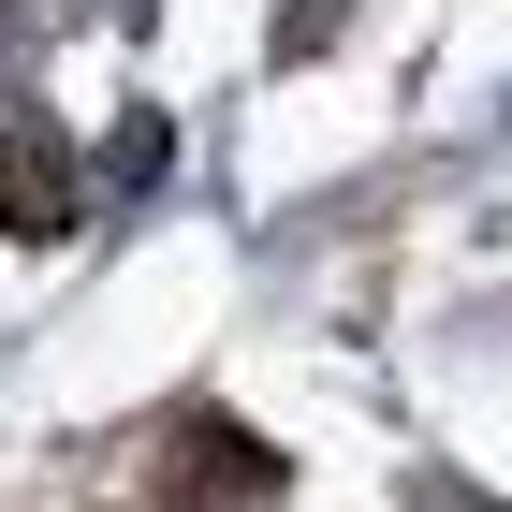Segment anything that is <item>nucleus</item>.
<instances>
[{
  "instance_id": "f257e3e1",
  "label": "nucleus",
  "mask_w": 512,
  "mask_h": 512,
  "mask_svg": "<svg viewBox=\"0 0 512 512\" xmlns=\"http://www.w3.org/2000/svg\"><path fill=\"white\" fill-rule=\"evenodd\" d=\"M161 512H278V454L235 410H176V454H161Z\"/></svg>"
},
{
  "instance_id": "7ed1b4c3",
  "label": "nucleus",
  "mask_w": 512,
  "mask_h": 512,
  "mask_svg": "<svg viewBox=\"0 0 512 512\" xmlns=\"http://www.w3.org/2000/svg\"><path fill=\"white\" fill-rule=\"evenodd\" d=\"M337 30H352V0H278V59H322Z\"/></svg>"
},
{
  "instance_id": "f03ea898",
  "label": "nucleus",
  "mask_w": 512,
  "mask_h": 512,
  "mask_svg": "<svg viewBox=\"0 0 512 512\" xmlns=\"http://www.w3.org/2000/svg\"><path fill=\"white\" fill-rule=\"evenodd\" d=\"M0 235H15V249L74 235V161H59V132H15V118H0Z\"/></svg>"
}]
</instances>
